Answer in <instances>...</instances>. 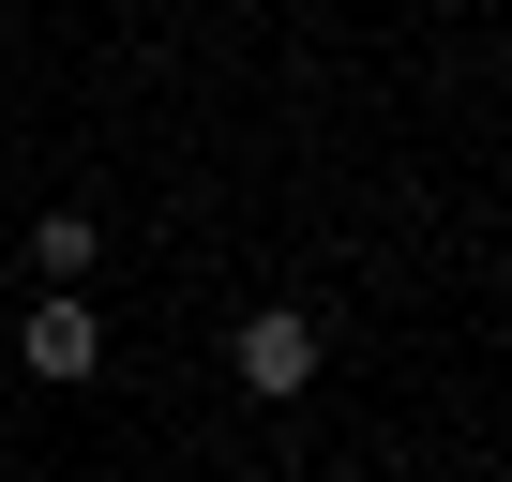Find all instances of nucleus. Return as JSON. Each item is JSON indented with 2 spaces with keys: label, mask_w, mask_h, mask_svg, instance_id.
<instances>
[{
  "label": "nucleus",
  "mask_w": 512,
  "mask_h": 482,
  "mask_svg": "<svg viewBox=\"0 0 512 482\" xmlns=\"http://www.w3.org/2000/svg\"><path fill=\"white\" fill-rule=\"evenodd\" d=\"M317 362H332V332H317L302 302H256V317L226 332V377H241L256 407H302V392H317Z\"/></svg>",
  "instance_id": "1"
},
{
  "label": "nucleus",
  "mask_w": 512,
  "mask_h": 482,
  "mask_svg": "<svg viewBox=\"0 0 512 482\" xmlns=\"http://www.w3.org/2000/svg\"><path fill=\"white\" fill-rule=\"evenodd\" d=\"M16 362H31L46 392H76V377H106V317H91V302H31V332H16Z\"/></svg>",
  "instance_id": "2"
},
{
  "label": "nucleus",
  "mask_w": 512,
  "mask_h": 482,
  "mask_svg": "<svg viewBox=\"0 0 512 482\" xmlns=\"http://www.w3.org/2000/svg\"><path fill=\"white\" fill-rule=\"evenodd\" d=\"M91 257H106V226H91V211L61 196V211L31 226V272H46V302H91Z\"/></svg>",
  "instance_id": "3"
}]
</instances>
